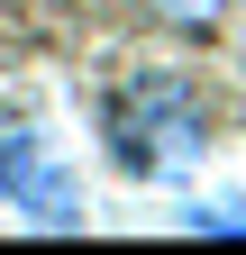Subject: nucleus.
Masks as SVG:
<instances>
[{
	"label": "nucleus",
	"mask_w": 246,
	"mask_h": 255,
	"mask_svg": "<svg viewBox=\"0 0 246 255\" xmlns=\"http://www.w3.org/2000/svg\"><path fill=\"white\" fill-rule=\"evenodd\" d=\"M101 146L128 182H182L210 155V101L192 73H128L101 101Z\"/></svg>",
	"instance_id": "nucleus-1"
},
{
	"label": "nucleus",
	"mask_w": 246,
	"mask_h": 255,
	"mask_svg": "<svg viewBox=\"0 0 246 255\" xmlns=\"http://www.w3.org/2000/svg\"><path fill=\"white\" fill-rule=\"evenodd\" d=\"M0 201H9L27 228H46V237L82 228V173H73V155L55 146L46 128H27V119L0 128Z\"/></svg>",
	"instance_id": "nucleus-2"
},
{
	"label": "nucleus",
	"mask_w": 246,
	"mask_h": 255,
	"mask_svg": "<svg viewBox=\"0 0 246 255\" xmlns=\"http://www.w3.org/2000/svg\"><path fill=\"white\" fill-rule=\"evenodd\" d=\"M228 9H237V0H146V18H155V27H173V37H210Z\"/></svg>",
	"instance_id": "nucleus-3"
},
{
	"label": "nucleus",
	"mask_w": 246,
	"mask_h": 255,
	"mask_svg": "<svg viewBox=\"0 0 246 255\" xmlns=\"http://www.w3.org/2000/svg\"><path fill=\"white\" fill-rule=\"evenodd\" d=\"M182 228L192 237H246V201H201V210H182Z\"/></svg>",
	"instance_id": "nucleus-4"
}]
</instances>
